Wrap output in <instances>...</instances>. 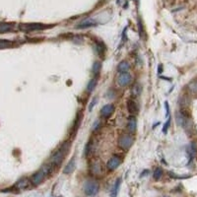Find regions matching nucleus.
I'll return each mask as SVG.
<instances>
[{"instance_id":"nucleus-25","label":"nucleus","mask_w":197,"mask_h":197,"mask_svg":"<svg viewBox=\"0 0 197 197\" xmlns=\"http://www.w3.org/2000/svg\"><path fill=\"white\" fill-rule=\"evenodd\" d=\"M12 46V42L10 41H5V40H0V49L1 48H7Z\"/></svg>"},{"instance_id":"nucleus-8","label":"nucleus","mask_w":197,"mask_h":197,"mask_svg":"<svg viewBox=\"0 0 197 197\" xmlns=\"http://www.w3.org/2000/svg\"><path fill=\"white\" fill-rule=\"evenodd\" d=\"M114 109H115V108H114L113 104H112V103L106 104V106H103V107L102 108L100 114H101V116H102L103 118L108 119V118H109L110 116H112V115L113 114Z\"/></svg>"},{"instance_id":"nucleus-14","label":"nucleus","mask_w":197,"mask_h":197,"mask_svg":"<svg viewBox=\"0 0 197 197\" xmlns=\"http://www.w3.org/2000/svg\"><path fill=\"white\" fill-rule=\"evenodd\" d=\"M91 172L94 175H103V166L101 163L95 162L91 166Z\"/></svg>"},{"instance_id":"nucleus-32","label":"nucleus","mask_w":197,"mask_h":197,"mask_svg":"<svg viewBox=\"0 0 197 197\" xmlns=\"http://www.w3.org/2000/svg\"><path fill=\"white\" fill-rule=\"evenodd\" d=\"M165 197H167V196H165Z\"/></svg>"},{"instance_id":"nucleus-7","label":"nucleus","mask_w":197,"mask_h":197,"mask_svg":"<svg viewBox=\"0 0 197 197\" xmlns=\"http://www.w3.org/2000/svg\"><path fill=\"white\" fill-rule=\"evenodd\" d=\"M121 163H122V158L118 155H113L108 160V162L107 164V169L109 171H113L119 167Z\"/></svg>"},{"instance_id":"nucleus-23","label":"nucleus","mask_w":197,"mask_h":197,"mask_svg":"<svg viewBox=\"0 0 197 197\" xmlns=\"http://www.w3.org/2000/svg\"><path fill=\"white\" fill-rule=\"evenodd\" d=\"M163 174H164V171L161 168H157L155 170V171H154V175H153V177L155 178L156 180H161V177L163 176Z\"/></svg>"},{"instance_id":"nucleus-1","label":"nucleus","mask_w":197,"mask_h":197,"mask_svg":"<svg viewBox=\"0 0 197 197\" xmlns=\"http://www.w3.org/2000/svg\"><path fill=\"white\" fill-rule=\"evenodd\" d=\"M69 148H70V143L69 142H64V143L61 144L58 147V149L55 150L53 152V154L51 155L50 163H49V165H50L52 168L59 167V166L62 164L63 160L65 159L66 154H67V152H68Z\"/></svg>"},{"instance_id":"nucleus-5","label":"nucleus","mask_w":197,"mask_h":197,"mask_svg":"<svg viewBox=\"0 0 197 197\" xmlns=\"http://www.w3.org/2000/svg\"><path fill=\"white\" fill-rule=\"evenodd\" d=\"M132 80H133V77L131 74L128 72H124V73H119V75L118 76V79H116V82H118V84L120 86V87L124 88L131 84Z\"/></svg>"},{"instance_id":"nucleus-11","label":"nucleus","mask_w":197,"mask_h":197,"mask_svg":"<svg viewBox=\"0 0 197 197\" xmlns=\"http://www.w3.org/2000/svg\"><path fill=\"white\" fill-rule=\"evenodd\" d=\"M126 127H127V130L130 133H134L135 131H136V129H137V120H136V118H135L134 115H131L130 118H128Z\"/></svg>"},{"instance_id":"nucleus-12","label":"nucleus","mask_w":197,"mask_h":197,"mask_svg":"<svg viewBox=\"0 0 197 197\" xmlns=\"http://www.w3.org/2000/svg\"><path fill=\"white\" fill-rule=\"evenodd\" d=\"M75 169H76V159L75 157H73L71 158L69 163L66 165V167L63 170V172L65 175H71L72 172L75 171Z\"/></svg>"},{"instance_id":"nucleus-17","label":"nucleus","mask_w":197,"mask_h":197,"mask_svg":"<svg viewBox=\"0 0 197 197\" xmlns=\"http://www.w3.org/2000/svg\"><path fill=\"white\" fill-rule=\"evenodd\" d=\"M130 69V64H129L127 61L123 60L120 61L118 65V71L119 73H124V72H128V70Z\"/></svg>"},{"instance_id":"nucleus-29","label":"nucleus","mask_w":197,"mask_h":197,"mask_svg":"<svg viewBox=\"0 0 197 197\" xmlns=\"http://www.w3.org/2000/svg\"><path fill=\"white\" fill-rule=\"evenodd\" d=\"M165 108H166V112H167L166 115L169 116V114H170V107H169V103H168V102H166V103H165Z\"/></svg>"},{"instance_id":"nucleus-21","label":"nucleus","mask_w":197,"mask_h":197,"mask_svg":"<svg viewBox=\"0 0 197 197\" xmlns=\"http://www.w3.org/2000/svg\"><path fill=\"white\" fill-rule=\"evenodd\" d=\"M187 153H188V155L190 157V159H193L195 156H196V153H197V147L195 145V143H191L188 148H187Z\"/></svg>"},{"instance_id":"nucleus-4","label":"nucleus","mask_w":197,"mask_h":197,"mask_svg":"<svg viewBox=\"0 0 197 197\" xmlns=\"http://www.w3.org/2000/svg\"><path fill=\"white\" fill-rule=\"evenodd\" d=\"M133 143L134 138L132 137L131 134H121L118 141V147L123 151H128L132 147Z\"/></svg>"},{"instance_id":"nucleus-16","label":"nucleus","mask_w":197,"mask_h":197,"mask_svg":"<svg viewBox=\"0 0 197 197\" xmlns=\"http://www.w3.org/2000/svg\"><path fill=\"white\" fill-rule=\"evenodd\" d=\"M31 183V181L28 180V178L26 177H23L21 178V180L19 181H17L16 184H15V187L17 189H25V188H27L29 186V184Z\"/></svg>"},{"instance_id":"nucleus-28","label":"nucleus","mask_w":197,"mask_h":197,"mask_svg":"<svg viewBox=\"0 0 197 197\" xmlns=\"http://www.w3.org/2000/svg\"><path fill=\"white\" fill-rule=\"evenodd\" d=\"M97 98H94V100L92 101V103H91V104H90V107H89V110H92L93 109V108L95 107V104L97 103Z\"/></svg>"},{"instance_id":"nucleus-10","label":"nucleus","mask_w":197,"mask_h":197,"mask_svg":"<svg viewBox=\"0 0 197 197\" xmlns=\"http://www.w3.org/2000/svg\"><path fill=\"white\" fill-rule=\"evenodd\" d=\"M126 108H127L128 113H130L131 115L137 114L138 112H139V108H138L137 103H135V101L132 100V98H129V100L127 101V103H126Z\"/></svg>"},{"instance_id":"nucleus-18","label":"nucleus","mask_w":197,"mask_h":197,"mask_svg":"<svg viewBox=\"0 0 197 197\" xmlns=\"http://www.w3.org/2000/svg\"><path fill=\"white\" fill-rule=\"evenodd\" d=\"M141 91H142V87H141V85L136 83L132 86L131 88V96L132 98H137L140 94H141Z\"/></svg>"},{"instance_id":"nucleus-19","label":"nucleus","mask_w":197,"mask_h":197,"mask_svg":"<svg viewBox=\"0 0 197 197\" xmlns=\"http://www.w3.org/2000/svg\"><path fill=\"white\" fill-rule=\"evenodd\" d=\"M97 84H98V77H95V78L90 80L88 85H87V93L88 94H91L92 92H93L96 89Z\"/></svg>"},{"instance_id":"nucleus-22","label":"nucleus","mask_w":197,"mask_h":197,"mask_svg":"<svg viewBox=\"0 0 197 197\" xmlns=\"http://www.w3.org/2000/svg\"><path fill=\"white\" fill-rule=\"evenodd\" d=\"M101 69H102V63L100 62V61H95L93 66H92V72H93V74L96 77H98Z\"/></svg>"},{"instance_id":"nucleus-6","label":"nucleus","mask_w":197,"mask_h":197,"mask_svg":"<svg viewBox=\"0 0 197 197\" xmlns=\"http://www.w3.org/2000/svg\"><path fill=\"white\" fill-rule=\"evenodd\" d=\"M46 25L41 23H30V24H22L20 25V30L24 32H34V31H41L45 30Z\"/></svg>"},{"instance_id":"nucleus-13","label":"nucleus","mask_w":197,"mask_h":197,"mask_svg":"<svg viewBox=\"0 0 197 197\" xmlns=\"http://www.w3.org/2000/svg\"><path fill=\"white\" fill-rule=\"evenodd\" d=\"M95 26H97V22L94 19L88 18V19H85L84 21H82L76 28L77 29H87V28L95 27Z\"/></svg>"},{"instance_id":"nucleus-2","label":"nucleus","mask_w":197,"mask_h":197,"mask_svg":"<svg viewBox=\"0 0 197 197\" xmlns=\"http://www.w3.org/2000/svg\"><path fill=\"white\" fill-rule=\"evenodd\" d=\"M52 169L53 168L50 165H46L44 167H41L38 171L35 172V174L31 176V180H30L31 183L35 186L40 185V184L46 180V176L52 171Z\"/></svg>"},{"instance_id":"nucleus-9","label":"nucleus","mask_w":197,"mask_h":197,"mask_svg":"<svg viewBox=\"0 0 197 197\" xmlns=\"http://www.w3.org/2000/svg\"><path fill=\"white\" fill-rule=\"evenodd\" d=\"M95 50L98 53V56L103 58L104 54H106V51H107V46H106V45H104L102 41L97 40L95 41Z\"/></svg>"},{"instance_id":"nucleus-26","label":"nucleus","mask_w":197,"mask_h":197,"mask_svg":"<svg viewBox=\"0 0 197 197\" xmlns=\"http://www.w3.org/2000/svg\"><path fill=\"white\" fill-rule=\"evenodd\" d=\"M171 118H169L168 120H167V122L165 123V125H164V127H163V132H164V133H167V132H168V129H169V127H170V125H171Z\"/></svg>"},{"instance_id":"nucleus-3","label":"nucleus","mask_w":197,"mask_h":197,"mask_svg":"<svg viewBox=\"0 0 197 197\" xmlns=\"http://www.w3.org/2000/svg\"><path fill=\"white\" fill-rule=\"evenodd\" d=\"M100 191V184L94 180H89L84 184V192L87 196H95Z\"/></svg>"},{"instance_id":"nucleus-27","label":"nucleus","mask_w":197,"mask_h":197,"mask_svg":"<svg viewBox=\"0 0 197 197\" xmlns=\"http://www.w3.org/2000/svg\"><path fill=\"white\" fill-rule=\"evenodd\" d=\"M101 127V123H100V121H96L95 123H94V125H93V131H97L98 128Z\"/></svg>"},{"instance_id":"nucleus-30","label":"nucleus","mask_w":197,"mask_h":197,"mask_svg":"<svg viewBox=\"0 0 197 197\" xmlns=\"http://www.w3.org/2000/svg\"><path fill=\"white\" fill-rule=\"evenodd\" d=\"M163 70H164V68H163V65H162V64H159L158 73H159V74H162V73H163Z\"/></svg>"},{"instance_id":"nucleus-24","label":"nucleus","mask_w":197,"mask_h":197,"mask_svg":"<svg viewBox=\"0 0 197 197\" xmlns=\"http://www.w3.org/2000/svg\"><path fill=\"white\" fill-rule=\"evenodd\" d=\"M138 31H139V36L141 39H144V35H145V30H144V26L142 24V21L141 19L138 20Z\"/></svg>"},{"instance_id":"nucleus-31","label":"nucleus","mask_w":197,"mask_h":197,"mask_svg":"<svg viewBox=\"0 0 197 197\" xmlns=\"http://www.w3.org/2000/svg\"><path fill=\"white\" fill-rule=\"evenodd\" d=\"M123 3V0H118V5H121Z\"/></svg>"},{"instance_id":"nucleus-20","label":"nucleus","mask_w":197,"mask_h":197,"mask_svg":"<svg viewBox=\"0 0 197 197\" xmlns=\"http://www.w3.org/2000/svg\"><path fill=\"white\" fill-rule=\"evenodd\" d=\"M13 24L10 23H0V34L7 33L13 30Z\"/></svg>"},{"instance_id":"nucleus-15","label":"nucleus","mask_w":197,"mask_h":197,"mask_svg":"<svg viewBox=\"0 0 197 197\" xmlns=\"http://www.w3.org/2000/svg\"><path fill=\"white\" fill-rule=\"evenodd\" d=\"M120 185H121V178H118V180H115L114 184H113V187L112 189V191H110V197H118Z\"/></svg>"}]
</instances>
